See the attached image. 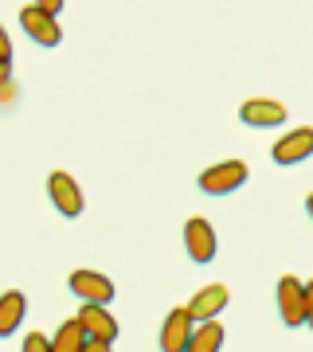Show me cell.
I'll list each match as a JSON object with an SVG mask.
<instances>
[{
  "instance_id": "12",
  "label": "cell",
  "mask_w": 313,
  "mask_h": 352,
  "mask_svg": "<svg viewBox=\"0 0 313 352\" xmlns=\"http://www.w3.org/2000/svg\"><path fill=\"white\" fill-rule=\"evenodd\" d=\"M24 314H28V298L20 289L0 294V337H12L16 329L24 325Z\"/></svg>"
},
{
  "instance_id": "14",
  "label": "cell",
  "mask_w": 313,
  "mask_h": 352,
  "mask_svg": "<svg viewBox=\"0 0 313 352\" xmlns=\"http://www.w3.org/2000/svg\"><path fill=\"white\" fill-rule=\"evenodd\" d=\"M51 352H83V344H87V337H83V329L75 325V321H63L59 333L55 337H47Z\"/></svg>"
},
{
  "instance_id": "16",
  "label": "cell",
  "mask_w": 313,
  "mask_h": 352,
  "mask_svg": "<svg viewBox=\"0 0 313 352\" xmlns=\"http://www.w3.org/2000/svg\"><path fill=\"white\" fill-rule=\"evenodd\" d=\"M32 8H36V12H43V16H51V20H55V16L63 12V0H36V4H32Z\"/></svg>"
},
{
  "instance_id": "5",
  "label": "cell",
  "mask_w": 313,
  "mask_h": 352,
  "mask_svg": "<svg viewBox=\"0 0 313 352\" xmlns=\"http://www.w3.org/2000/svg\"><path fill=\"white\" fill-rule=\"evenodd\" d=\"M71 289H75L83 305H110L114 302V282L98 270H75L71 274Z\"/></svg>"
},
{
  "instance_id": "9",
  "label": "cell",
  "mask_w": 313,
  "mask_h": 352,
  "mask_svg": "<svg viewBox=\"0 0 313 352\" xmlns=\"http://www.w3.org/2000/svg\"><path fill=\"white\" fill-rule=\"evenodd\" d=\"M227 298H231V294H227V286H219V282H215V286H204L200 294L184 305V309H188V317H192L196 325H200V321H215V317L224 314Z\"/></svg>"
},
{
  "instance_id": "11",
  "label": "cell",
  "mask_w": 313,
  "mask_h": 352,
  "mask_svg": "<svg viewBox=\"0 0 313 352\" xmlns=\"http://www.w3.org/2000/svg\"><path fill=\"white\" fill-rule=\"evenodd\" d=\"M313 153V129H294L274 145V161L278 164H301Z\"/></svg>"
},
{
  "instance_id": "15",
  "label": "cell",
  "mask_w": 313,
  "mask_h": 352,
  "mask_svg": "<svg viewBox=\"0 0 313 352\" xmlns=\"http://www.w3.org/2000/svg\"><path fill=\"white\" fill-rule=\"evenodd\" d=\"M20 352H51V344H47L43 333H28V340H24V349Z\"/></svg>"
},
{
  "instance_id": "4",
  "label": "cell",
  "mask_w": 313,
  "mask_h": 352,
  "mask_svg": "<svg viewBox=\"0 0 313 352\" xmlns=\"http://www.w3.org/2000/svg\"><path fill=\"white\" fill-rule=\"evenodd\" d=\"M75 325L83 329L87 340H102V344H114V340H118V321L110 317L106 305H83L78 317H75Z\"/></svg>"
},
{
  "instance_id": "19",
  "label": "cell",
  "mask_w": 313,
  "mask_h": 352,
  "mask_svg": "<svg viewBox=\"0 0 313 352\" xmlns=\"http://www.w3.org/2000/svg\"><path fill=\"white\" fill-rule=\"evenodd\" d=\"M8 87V63H0V90Z\"/></svg>"
},
{
  "instance_id": "10",
  "label": "cell",
  "mask_w": 313,
  "mask_h": 352,
  "mask_svg": "<svg viewBox=\"0 0 313 352\" xmlns=\"http://www.w3.org/2000/svg\"><path fill=\"white\" fill-rule=\"evenodd\" d=\"M192 317H188L184 305H176L173 314L164 317V325H161V352H184L188 337H192Z\"/></svg>"
},
{
  "instance_id": "3",
  "label": "cell",
  "mask_w": 313,
  "mask_h": 352,
  "mask_svg": "<svg viewBox=\"0 0 313 352\" xmlns=\"http://www.w3.org/2000/svg\"><path fill=\"white\" fill-rule=\"evenodd\" d=\"M47 196H51V204H55V212H63L67 219L83 215V188L75 184L71 173H51L47 176Z\"/></svg>"
},
{
  "instance_id": "1",
  "label": "cell",
  "mask_w": 313,
  "mask_h": 352,
  "mask_svg": "<svg viewBox=\"0 0 313 352\" xmlns=\"http://www.w3.org/2000/svg\"><path fill=\"white\" fill-rule=\"evenodd\" d=\"M278 314H282V325L290 329H301L305 321H310L313 314V294L305 282H298V278H282L278 282Z\"/></svg>"
},
{
  "instance_id": "17",
  "label": "cell",
  "mask_w": 313,
  "mask_h": 352,
  "mask_svg": "<svg viewBox=\"0 0 313 352\" xmlns=\"http://www.w3.org/2000/svg\"><path fill=\"white\" fill-rule=\"evenodd\" d=\"M0 63H12V39L4 28H0Z\"/></svg>"
},
{
  "instance_id": "18",
  "label": "cell",
  "mask_w": 313,
  "mask_h": 352,
  "mask_svg": "<svg viewBox=\"0 0 313 352\" xmlns=\"http://www.w3.org/2000/svg\"><path fill=\"white\" fill-rule=\"evenodd\" d=\"M83 352H110V344H102V340H87V344H83Z\"/></svg>"
},
{
  "instance_id": "6",
  "label": "cell",
  "mask_w": 313,
  "mask_h": 352,
  "mask_svg": "<svg viewBox=\"0 0 313 352\" xmlns=\"http://www.w3.org/2000/svg\"><path fill=\"white\" fill-rule=\"evenodd\" d=\"M184 251H188V258L192 263H212L215 258V231H212V223L208 219H188L184 223Z\"/></svg>"
},
{
  "instance_id": "13",
  "label": "cell",
  "mask_w": 313,
  "mask_h": 352,
  "mask_svg": "<svg viewBox=\"0 0 313 352\" xmlns=\"http://www.w3.org/2000/svg\"><path fill=\"white\" fill-rule=\"evenodd\" d=\"M219 344H224V325L219 321H200V325H192L184 352H219Z\"/></svg>"
},
{
  "instance_id": "2",
  "label": "cell",
  "mask_w": 313,
  "mask_h": 352,
  "mask_svg": "<svg viewBox=\"0 0 313 352\" xmlns=\"http://www.w3.org/2000/svg\"><path fill=\"white\" fill-rule=\"evenodd\" d=\"M243 184H247V164L243 161H219L200 176V188L208 196H227V192L243 188Z\"/></svg>"
},
{
  "instance_id": "8",
  "label": "cell",
  "mask_w": 313,
  "mask_h": 352,
  "mask_svg": "<svg viewBox=\"0 0 313 352\" xmlns=\"http://www.w3.org/2000/svg\"><path fill=\"white\" fill-rule=\"evenodd\" d=\"M20 24H24L28 39H36L39 47H59V39H63V28L55 24L51 16L36 12L32 4H24V8H20Z\"/></svg>"
},
{
  "instance_id": "7",
  "label": "cell",
  "mask_w": 313,
  "mask_h": 352,
  "mask_svg": "<svg viewBox=\"0 0 313 352\" xmlns=\"http://www.w3.org/2000/svg\"><path fill=\"white\" fill-rule=\"evenodd\" d=\"M239 118H243V126L270 129V126H282V122H286V106L274 102V98H250V102H243Z\"/></svg>"
}]
</instances>
